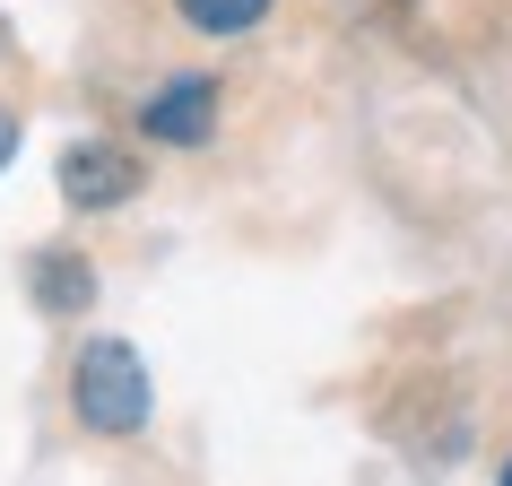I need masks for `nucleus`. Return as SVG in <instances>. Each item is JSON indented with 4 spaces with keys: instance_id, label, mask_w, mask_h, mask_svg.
I'll list each match as a JSON object with an SVG mask.
<instances>
[{
    "instance_id": "nucleus-3",
    "label": "nucleus",
    "mask_w": 512,
    "mask_h": 486,
    "mask_svg": "<svg viewBox=\"0 0 512 486\" xmlns=\"http://www.w3.org/2000/svg\"><path fill=\"white\" fill-rule=\"evenodd\" d=\"M217 105H226V87L209 70H183V79H165L139 105V131L157 139V148H200V139H217Z\"/></svg>"
},
{
    "instance_id": "nucleus-4",
    "label": "nucleus",
    "mask_w": 512,
    "mask_h": 486,
    "mask_svg": "<svg viewBox=\"0 0 512 486\" xmlns=\"http://www.w3.org/2000/svg\"><path fill=\"white\" fill-rule=\"evenodd\" d=\"M27 287H35V304H44L53 322L96 313V261H87V252H70V243H44V252H35Z\"/></svg>"
},
{
    "instance_id": "nucleus-6",
    "label": "nucleus",
    "mask_w": 512,
    "mask_h": 486,
    "mask_svg": "<svg viewBox=\"0 0 512 486\" xmlns=\"http://www.w3.org/2000/svg\"><path fill=\"white\" fill-rule=\"evenodd\" d=\"M9 157H18V113L0 105V165H9Z\"/></svg>"
},
{
    "instance_id": "nucleus-7",
    "label": "nucleus",
    "mask_w": 512,
    "mask_h": 486,
    "mask_svg": "<svg viewBox=\"0 0 512 486\" xmlns=\"http://www.w3.org/2000/svg\"><path fill=\"white\" fill-rule=\"evenodd\" d=\"M504 486H512V460H504Z\"/></svg>"
},
{
    "instance_id": "nucleus-5",
    "label": "nucleus",
    "mask_w": 512,
    "mask_h": 486,
    "mask_svg": "<svg viewBox=\"0 0 512 486\" xmlns=\"http://www.w3.org/2000/svg\"><path fill=\"white\" fill-rule=\"evenodd\" d=\"M174 9H183V27H200V35H252L278 0H174Z\"/></svg>"
},
{
    "instance_id": "nucleus-2",
    "label": "nucleus",
    "mask_w": 512,
    "mask_h": 486,
    "mask_svg": "<svg viewBox=\"0 0 512 486\" xmlns=\"http://www.w3.org/2000/svg\"><path fill=\"white\" fill-rule=\"evenodd\" d=\"M53 174H61V200L87 217V209H122V200H139L148 157H139V148H122V139H70Z\"/></svg>"
},
{
    "instance_id": "nucleus-1",
    "label": "nucleus",
    "mask_w": 512,
    "mask_h": 486,
    "mask_svg": "<svg viewBox=\"0 0 512 486\" xmlns=\"http://www.w3.org/2000/svg\"><path fill=\"white\" fill-rule=\"evenodd\" d=\"M70 408H79V426H87V434H105V443H122V434H148V417H157L148 356H139L131 339H87L79 365H70Z\"/></svg>"
}]
</instances>
